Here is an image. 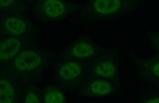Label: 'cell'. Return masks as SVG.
<instances>
[{
  "label": "cell",
  "mask_w": 159,
  "mask_h": 103,
  "mask_svg": "<svg viewBox=\"0 0 159 103\" xmlns=\"http://www.w3.org/2000/svg\"><path fill=\"white\" fill-rule=\"evenodd\" d=\"M143 0H86L80 15L94 22L110 20L133 12Z\"/></svg>",
  "instance_id": "obj_1"
},
{
  "label": "cell",
  "mask_w": 159,
  "mask_h": 103,
  "mask_svg": "<svg viewBox=\"0 0 159 103\" xmlns=\"http://www.w3.org/2000/svg\"><path fill=\"white\" fill-rule=\"evenodd\" d=\"M48 60L47 54L43 51L25 49L3 66L9 69V71L6 72L27 82L39 75L46 66Z\"/></svg>",
  "instance_id": "obj_2"
},
{
  "label": "cell",
  "mask_w": 159,
  "mask_h": 103,
  "mask_svg": "<svg viewBox=\"0 0 159 103\" xmlns=\"http://www.w3.org/2000/svg\"><path fill=\"white\" fill-rule=\"evenodd\" d=\"M92 64L89 61H60L56 69L58 83L65 88L82 86L90 77Z\"/></svg>",
  "instance_id": "obj_3"
},
{
  "label": "cell",
  "mask_w": 159,
  "mask_h": 103,
  "mask_svg": "<svg viewBox=\"0 0 159 103\" xmlns=\"http://www.w3.org/2000/svg\"><path fill=\"white\" fill-rule=\"evenodd\" d=\"M81 5L65 0H36L31 13L41 21H57L67 17Z\"/></svg>",
  "instance_id": "obj_4"
},
{
  "label": "cell",
  "mask_w": 159,
  "mask_h": 103,
  "mask_svg": "<svg viewBox=\"0 0 159 103\" xmlns=\"http://www.w3.org/2000/svg\"><path fill=\"white\" fill-rule=\"evenodd\" d=\"M103 51V49L89 36H81L62 50L61 61H89L102 56Z\"/></svg>",
  "instance_id": "obj_5"
},
{
  "label": "cell",
  "mask_w": 159,
  "mask_h": 103,
  "mask_svg": "<svg viewBox=\"0 0 159 103\" xmlns=\"http://www.w3.org/2000/svg\"><path fill=\"white\" fill-rule=\"evenodd\" d=\"M120 84L112 80L89 77L80 88L78 97L86 98H106L119 92Z\"/></svg>",
  "instance_id": "obj_6"
},
{
  "label": "cell",
  "mask_w": 159,
  "mask_h": 103,
  "mask_svg": "<svg viewBox=\"0 0 159 103\" xmlns=\"http://www.w3.org/2000/svg\"><path fill=\"white\" fill-rule=\"evenodd\" d=\"M0 26L1 36H28L32 31L30 21L17 13H1Z\"/></svg>",
  "instance_id": "obj_7"
},
{
  "label": "cell",
  "mask_w": 159,
  "mask_h": 103,
  "mask_svg": "<svg viewBox=\"0 0 159 103\" xmlns=\"http://www.w3.org/2000/svg\"><path fill=\"white\" fill-rule=\"evenodd\" d=\"M89 77L112 80L120 84L117 61L109 55L99 56L92 63Z\"/></svg>",
  "instance_id": "obj_8"
},
{
  "label": "cell",
  "mask_w": 159,
  "mask_h": 103,
  "mask_svg": "<svg viewBox=\"0 0 159 103\" xmlns=\"http://www.w3.org/2000/svg\"><path fill=\"white\" fill-rule=\"evenodd\" d=\"M18 77L6 72L1 71L0 102L20 103L22 92Z\"/></svg>",
  "instance_id": "obj_9"
},
{
  "label": "cell",
  "mask_w": 159,
  "mask_h": 103,
  "mask_svg": "<svg viewBox=\"0 0 159 103\" xmlns=\"http://www.w3.org/2000/svg\"><path fill=\"white\" fill-rule=\"evenodd\" d=\"M134 68L138 75L147 82H159V57L135 56Z\"/></svg>",
  "instance_id": "obj_10"
},
{
  "label": "cell",
  "mask_w": 159,
  "mask_h": 103,
  "mask_svg": "<svg viewBox=\"0 0 159 103\" xmlns=\"http://www.w3.org/2000/svg\"><path fill=\"white\" fill-rule=\"evenodd\" d=\"M29 36H1L0 61L1 66L9 62L27 46Z\"/></svg>",
  "instance_id": "obj_11"
},
{
  "label": "cell",
  "mask_w": 159,
  "mask_h": 103,
  "mask_svg": "<svg viewBox=\"0 0 159 103\" xmlns=\"http://www.w3.org/2000/svg\"><path fill=\"white\" fill-rule=\"evenodd\" d=\"M42 103H66V99L65 93L56 86L48 85L42 92Z\"/></svg>",
  "instance_id": "obj_12"
},
{
  "label": "cell",
  "mask_w": 159,
  "mask_h": 103,
  "mask_svg": "<svg viewBox=\"0 0 159 103\" xmlns=\"http://www.w3.org/2000/svg\"><path fill=\"white\" fill-rule=\"evenodd\" d=\"M1 12L17 13L25 11L26 6L21 0H0Z\"/></svg>",
  "instance_id": "obj_13"
},
{
  "label": "cell",
  "mask_w": 159,
  "mask_h": 103,
  "mask_svg": "<svg viewBox=\"0 0 159 103\" xmlns=\"http://www.w3.org/2000/svg\"><path fill=\"white\" fill-rule=\"evenodd\" d=\"M42 103V92L35 87H29L22 94L20 103Z\"/></svg>",
  "instance_id": "obj_14"
},
{
  "label": "cell",
  "mask_w": 159,
  "mask_h": 103,
  "mask_svg": "<svg viewBox=\"0 0 159 103\" xmlns=\"http://www.w3.org/2000/svg\"><path fill=\"white\" fill-rule=\"evenodd\" d=\"M137 102L159 103V93H148L141 94L138 97Z\"/></svg>",
  "instance_id": "obj_15"
},
{
  "label": "cell",
  "mask_w": 159,
  "mask_h": 103,
  "mask_svg": "<svg viewBox=\"0 0 159 103\" xmlns=\"http://www.w3.org/2000/svg\"><path fill=\"white\" fill-rule=\"evenodd\" d=\"M147 38L155 49L159 57V33H150L147 35Z\"/></svg>",
  "instance_id": "obj_16"
},
{
  "label": "cell",
  "mask_w": 159,
  "mask_h": 103,
  "mask_svg": "<svg viewBox=\"0 0 159 103\" xmlns=\"http://www.w3.org/2000/svg\"><path fill=\"white\" fill-rule=\"evenodd\" d=\"M22 2L25 4L29 3L32 2L34 1H35L36 0H21Z\"/></svg>",
  "instance_id": "obj_17"
}]
</instances>
